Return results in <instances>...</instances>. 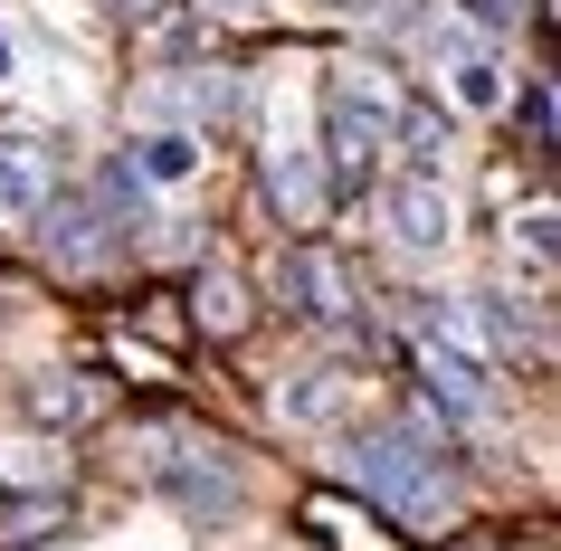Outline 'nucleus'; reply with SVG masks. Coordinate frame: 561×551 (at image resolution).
<instances>
[{"label": "nucleus", "mask_w": 561, "mask_h": 551, "mask_svg": "<svg viewBox=\"0 0 561 551\" xmlns=\"http://www.w3.org/2000/svg\"><path fill=\"white\" fill-rule=\"evenodd\" d=\"M257 191H266V209L286 229H324V209H333L324 144H314V115H305L296 95H276L266 124H257Z\"/></svg>", "instance_id": "obj_4"}, {"label": "nucleus", "mask_w": 561, "mask_h": 551, "mask_svg": "<svg viewBox=\"0 0 561 551\" xmlns=\"http://www.w3.org/2000/svg\"><path fill=\"white\" fill-rule=\"evenodd\" d=\"M87 409H95L87 371H38L30 380V418L38 428H87Z\"/></svg>", "instance_id": "obj_17"}, {"label": "nucleus", "mask_w": 561, "mask_h": 551, "mask_svg": "<svg viewBox=\"0 0 561 551\" xmlns=\"http://www.w3.org/2000/svg\"><path fill=\"white\" fill-rule=\"evenodd\" d=\"M0 87H20V30L0 20Z\"/></svg>", "instance_id": "obj_19"}, {"label": "nucleus", "mask_w": 561, "mask_h": 551, "mask_svg": "<svg viewBox=\"0 0 561 551\" xmlns=\"http://www.w3.org/2000/svg\"><path fill=\"white\" fill-rule=\"evenodd\" d=\"M144 485L162 504H181L191 523H238L248 504V475L219 437H191V428H152V457H144Z\"/></svg>", "instance_id": "obj_5"}, {"label": "nucleus", "mask_w": 561, "mask_h": 551, "mask_svg": "<svg viewBox=\"0 0 561 551\" xmlns=\"http://www.w3.org/2000/svg\"><path fill=\"white\" fill-rule=\"evenodd\" d=\"M238 105H248V87H238V67H172V77H162V115L172 124H191V134H219V124H238Z\"/></svg>", "instance_id": "obj_11"}, {"label": "nucleus", "mask_w": 561, "mask_h": 551, "mask_svg": "<svg viewBox=\"0 0 561 551\" xmlns=\"http://www.w3.org/2000/svg\"><path fill=\"white\" fill-rule=\"evenodd\" d=\"M504 266H524V295H552V276H561V219H552V200H533L524 219H504Z\"/></svg>", "instance_id": "obj_13"}, {"label": "nucleus", "mask_w": 561, "mask_h": 551, "mask_svg": "<svg viewBox=\"0 0 561 551\" xmlns=\"http://www.w3.org/2000/svg\"><path fill=\"white\" fill-rule=\"evenodd\" d=\"M390 152H400L410 172H447L457 134H447V115L428 105V95H400V105H390Z\"/></svg>", "instance_id": "obj_14"}, {"label": "nucleus", "mask_w": 561, "mask_h": 551, "mask_svg": "<svg viewBox=\"0 0 561 551\" xmlns=\"http://www.w3.org/2000/svg\"><path fill=\"white\" fill-rule=\"evenodd\" d=\"M381 229H390V248L410 266H438L447 248H457V191H447V172H400L381 181Z\"/></svg>", "instance_id": "obj_7"}, {"label": "nucleus", "mask_w": 561, "mask_h": 551, "mask_svg": "<svg viewBox=\"0 0 561 551\" xmlns=\"http://www.w3.org/2000/svg\"><path fill=\"white\" fill-rule=\"evenodd\" d=\"M105 10H115L124 30H134V20H144V10H162V0H105Z\"/></svg>", "instance_id": "obj_20"}, {"label": "nucleus", "mask_w": 561, "mask_h": 551, "mask_svg": "<svg viewBox=\"0 0 561 551\" xmlns=\"http://www.w3.org/2000/svg\"><path fill=\"white\" fill-rule=\"evenodd\" d=\"M343 409H353V380L333 371V361H314V371H296L276 390V418H286V428H333Z\"/></svg>", "instance_id": "obj_16"}, {"label": "nucleus", "mask_w": 561, "mask_h": 551, "mask_svg": "<svg viewBox=\"0 0 561 551\" xmlns=\"http://www.w3.org/2000/svg\"><path fill=\"white\" fill-rule=\"evenodd\" d=\"M390 77L381 67H362V58H333L324 67V172H333V191H371L381 181V152H390Z\"/></svg>", "instance_id": "obj_2"}, {"label": "nucleus", "mask_w": 561, "mask_h": 551, "mask_svg": "<svg viewBox=\"0 0 561 551\" xmlns=\"http://www.w3.org/2000/svg\"><path fill=\"white\" fill-rule=\"evenodd\" d=\"M457 333L485 361H552V295H514V286H476L457 295Z\"/></svg>", "instance_id": "obj_6"}, {"label": "nucleus", "mask_w": 561, "mask_h": 551, "mask_svg": "<svg viewBox=\"0 0 561 551\" xmlns=\"http://www.w3.org/2000/svg\"><path fill=\"white\" fill-rule=\"evenodd\" d=\"M276 305L296 323H353V276L333 266V248L286 238V248H276Z\"/></svg>", "instance_id": "obj_9"}, {"label": "nucleus", "mask_w": 561, "mask_h": 551, "mask_svg": "<svg viewBox=\"0 0 561 551\" xmlns=\"http://www.w3.org/2000/svg\"><path fill=\"white\" fill-rule=\"evenodd\" d=\"M248 314H257V305H248V286H238V266L229 257H201V276H191V323L229 343V333H248Z\"/></svg>", "instance_id": "obj_15"}, {"label": "nucleus", "mask_w": 561, "mask_h": 551, "mask_svg": "<svg viewBox=\"0 0 561 551\" xmlns=\"http://www.w3.org/2000/svg\"><path fill=\"white\" fill-rule=\"evenodd\" d=\"M48 191H58V134L0 124V219H38Z\"/></svg>", "instance_id": "obj_10"}, {"label": "nucleus", "mask_w": 561, "mask_h": 551, "mask_svg": "<svg viewBox=\"0 0 561 551\" xmlns=\"http://www.w3.org/2000/svg\"><path fill=\"white\" fill-rule=\"evenodd\" d=\"M333 466H343V485L371 494L390 523H410V532H438L447 514H457V466H447V418L428 400L419 409H390V418H362V428H343V447H333Z\"/></svg>", "instance_id": "obj_1"}, {"label": "nucleus", "mask_w": 561, "mask_h": 551, "mask_svg": "<svg viewBox=\"0 0 561 551\" xmlns=\"http://www.w3.org/2000/svg\"><path fill=\"white\" fill-rule=\"evenodd\" d=\"M201 134H191V124H172V115H152V124H134V134H124V162H134V172H144V191H191V181H201Z\"/></svg>", "instance_id": "obj_12"}, {"label": "nucleus", "mask_w": 561, "mask_h": 551, "mask_svg": "<svg viewBox=\"0 0 561 551\" xmlns=\"http://www.w3.org/2000/svg\"><path fill=\"white\" fill-rule=\"evenodd\" d=\"M552 134H561V124H552V77H524V144L552 152Z\"/></svg>", "instance_id": "obj_18"}, {"label": "nucleus", "mask_w": 561, "mask_h": 551, "mask_svg": "<svg viewBox=\"0 0 561 551\" xmlns=\"http://www.w3.org/2000/svg\"><path fill=\"white\" fill-rule=\"evenodd\" d=\"M419 48L438 67L447 87V115H504L514 105V67H504V38L485 20H467L457 0H428V20H419Z\"/></svg>", "instance_id": "obj_3"}, {"label": "nucleus", "mask_w": 561, "mask_h": 551, "mask_svg": "<svg viewBox=\"0 0 561 551\" xmlns=\"http://www.w3.org/2000/svg\"><path fill=\"white\" fill-rule=\"evenodd\" d=\"M115 219H105V200H95V191H48V200H38V248H48V266H67V276H95V266L115 257Z\"/></svg>", "instance_id": "obj_8"}]
</instances>
